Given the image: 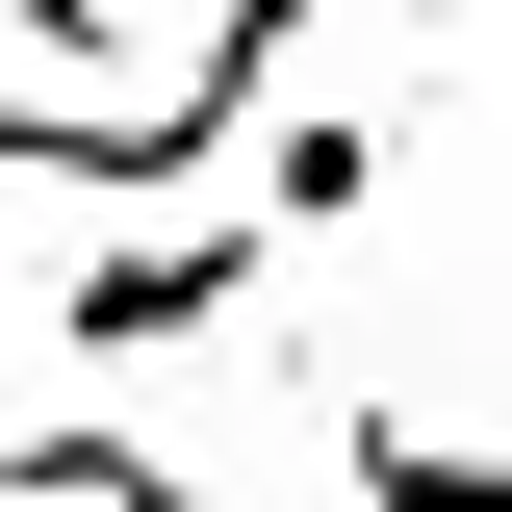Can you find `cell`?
I'll list each match as a JSON object with an SVG mask.
<instances>
[{
    "instance_id": "2",
    "label": "cell",
    "mask_w": 512,
    "mask_h": 512,
    "mask_svg": "<svg viewBox=\"0 0 512 512\" xmlns=\"http://www.w3.org/2000/svg\"><path fill=\"white\" fill-rule=\"evenodd\" d=\"M231 205H256L282 256H308V231H359V205H384V128H359V103H256V154H231Z\"/></svg>"
},
{
    "instance_id": "1",
    "label": "cell",
    "mask_w": 512,
    "mask_h": 512,
    "mask_svg": "<svg viewBox=\"0 0 512 512\" xmlns=\"http://www.w3.org/2000/svg\"><path fill=\"white\" fill-rule=\"evenodd\" d=\"M256 308H282V231L205 180V205H128V231L52 282V359H205V333H256Z\"/></svg>"
},
{
    "instance_id": "3",
    "label": "cell",
    "mask_w": 512,
    "mask_h": 512,
    "mask_svg": "<svg viewBox=\"0 0 512 512\" xmlns=\"http://www.w3.org/2000/svg\"><path fill=\"white\" fill-rule=\"evenodd\" d=\"M359 512H512L487 436H410V410H359Z\"/></svg>"
}]
</instances>
